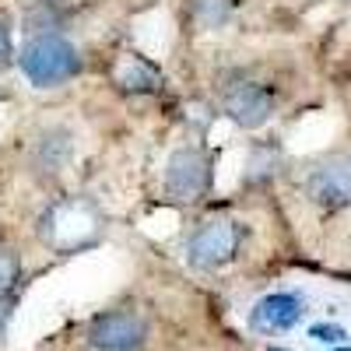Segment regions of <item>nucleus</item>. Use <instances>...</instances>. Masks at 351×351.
<instances>
[{
  "instance_id": "11",
  "label": "nucleus",
  "mask_w": 351,
  "mask_h": 351,
  "mask_svg": "<svg viewBox=\"0 0 351 351\" xmlns=\"http://www.w3.org/2000/svg\"><path fill=\"white\" fill-rule=\"evenodd\" d=\"M232 14V0H193V18L204 28H218Z\"/></svg>"
},
{
  "instance_id": "3",
  "label": "nucleus",
  "mask_w": 351,
  "mask_h": 351,
  "mask_svg": "<svg viewBox=\"0 0 351 351\" xmlns=\"http://www.w3.org/2000/svg\"><path fill=\"white\" fill-rule=\"evenodd\" d=\"M211 180H215V172H211L208 152L180 148L169 158V169H165V193L180 204H197V200L208 197Z\"/></svg>"
},
{
  "instance_id": "9",
  "label": "nucleus",
  "mask_w": 351,
  "mask_h": 351,
  "mask_svg": "<svg viewBox=\"0 0 351 351\" xmlns=\"http://www.w3.org/2000/svg\"><path fill=\"white\" fill-rule=\"evenodd\" d=\"M112 81H116V88H123L130 95H152L162 88V71L152 67L137 53H123L112 67Z\"/></svg>"
},
{
  "instance_id": "13",
  "label": "nucleus",
  "mask_w": 351,
  "mask_h": 351,
  "mask_svg": "<svg viewBox=\"0 0 351 351\" xmlns=\"http://www.w3.org/2000/svg\"><path fill=\"white\" fill-rule=\"evenodd\" d=\"M309 337L324 341V344H341L348 334H344V327H334V324H316V327L309 330Z\"/></svg>"
},
{
  "instance_id": "15",
  "label": "nucleus",
  "mask_w": 351,
  "mask_h": 351,
  "mask_svg": "<svg viewBox=\"0 0 351 351\" xmlns=\"http://www.w3.org/2000/svg\"><path fill=\"white\" fill-rule=\"evenodd\" d=\"M4 324H8V302H0V330H4Z\"/></svg>"
},
{
  "instance_id": "12",
  "label": "nucleus",
  "mask_w": 351,
  "mask_h": 351,
  "mask_svg": "<svg viewBox=\"0 0 351 351\" xmlns=\"http://www.w3.org/2000/svg\"><path fill=\"white\" fill-rule=\"evenodd\" d=\"M14 281H18V256L0 246V295H4Z\"/></svg>"
},
{
  "instance_id": "6",
  "label": "nucleus",
  "mask_w": 351,
  "mask_h": 351,
  "mask_svg": "<svg viewBox=\"0 0 351 351\" xmlns=\"http://www.w3.org/2000/svg\"><path fill=\"white\" fill-rule=\"evenodd\" d=\"M221 109L239 127L256 130V127H263L274 116V92H271V88H263L260 81H246V77L228 81L225 92H221Z\"/></svg>"
},
{
  "instance_id": "7",
  "label": "nucleus",
  "mask_w": 351,
  "mask_h": 351,
  "mask_svg": "<svg viewBox=\"0 0 351 351\" xmlns=\"http://www.w3.org/2000/svg\"><path fill=\"white\" fill-rule=\"evenodd\" d=\"M306 193L313 204L327 211L348 208L351 204V158H330L324 165H316L306 180Z\"/></svg>"
},
{
  "instance_id": "2",
  "label": "nucleus",
  "mask_w": 351,
  "mask_h": 351,
  "mask_svg": "<svg viewBox=\"0 0 351 351\" xmlns=\"http://www.w3.org/2000/svg\"><path fill=\"white\" fill-rule=\"evenodd\" d=\"M39 232L56 250H77V246H88V243L99 239L102 218L92 204H84V200H60L46 211Z\"/></svg>"
},
{
  "instance_id": "14",
  "label": "nucleus",
  "mask_w": 351,
  "mask_h": 351,
  "mask_svg": "<svg viewBox=\"0 0 351 351\" xmlns=\"http://www.w3.org/2000/svg\"><path fill=\"white\" fill-rule=\"evenodd\" d=\"M11 56H14V49H11V32H8V25L0 21V67H8Z\"/></svg>"
},
{
  "instance_id": "1",
  "label": "nucleus",
  "mask_w": 351,
  "mask_h": 351,
  "mask_svg": "<svg viewBox=\"0 0 351 351\" xmlns=\"http://www.w3.org/2000/svg\"><path fill=\"white\" fill-rule=\"evenodd\" d=\"M18 67L36 88H53V84H60V81H67L81 71V56L64 36L43 32V36H32L21 46Z\"/></svg>"
},
{
  "instance_id": "16",
  "label": "nucleus",
  "mask_w": 351,
  "mask_h": 351,
  "mask_svg": "<svg viewBox=\"0 0 351 351\" xmlns=\"http://www.w3.org/2000/svg\"><path fill=\"white\" fill-rule=\"evenodd\" d=\"M337 351H351V348H337Z\"/></svg>"
},
{
  "instance_id": "10",
  "label": "nucleus",
  "mask_w": 351,
  "mask_h": 351,
  "mask_svg": "<svg viewBox=\"0 0 351 351\" xmlns=\"http://www.w3.org/2000/svg\"><path fill=\"white\" fill-rule=\"evenodd\" d=\"M71 155V137L64 130H53L39 141V148H36V162L43 165V172H56L64 165V158Z\"/></svg>"
},
{
  "instance_id": "5",
  "label": "nucleus",
  "mask_w": 351,
  "mask_h": 351,
  "mask_svg": "<svg viewBox=\"0 0 351 351\" xmlns=\"http://www.w3.org/2000/svg\"><path fill=\"white\" fill-rule=\"evenodd\" d=\"M144 337H148L144 319L137 313H127V309L99 313L88 324V344L99 351H141Z\"/></svg>"
},
{
  "instance_id": "8",
  "label": "nucleus",
  "mask_w": 351,
  "mask_h": 351,
  "mask_svg": "<svg viewBox=\"0 0 351 351\" xmlns=\"http://www.w3.org/2000/svg\"><path fill=\"white\" fill-rule=\"evenodd\" d=\"M302 299L299 295H288V291H274V295H263L253 313H250V327L256 334H281L291 330L302 319Z\"/></svg>"
},
{
  "instance_id": "4",
  "label": "nucleus",
  "mask_w": 351,
  "mask_h": 351,
  "mask_svg": "<svg viewBox=\"0 0 351 351\" xmlns=\"http://www.w3.org/2000/svg\"><path fill=\"white\" fill-rule=\"evenodd\" d=\"M239 239H243V232H239L236 221H228V218L204 221L190 236V243H186V260L193 263L197 271H218V267H225V263L236 256Z\"/></svg>"
}]
</instances>
